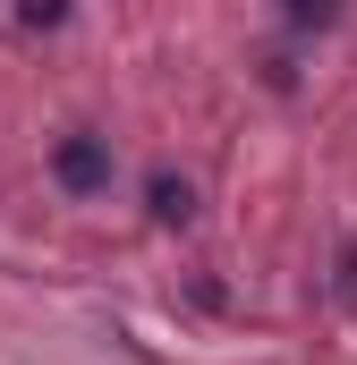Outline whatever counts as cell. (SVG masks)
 <instances>
[{
    "label": "cell",
    "instance_id": "1",
    "mask_svg": "<svg viewBox=\"0 0 357 365\" xmlns=\"http://www.w3.org/2000/svg\"><path fill=\"white\" fill-rule=\"evenodd\" d=\"M51 179L69 187V195H102V187H111V145H102V136H69V145L51 153Z\"/></svg>",
    "mask_w": 357,
    "mask_h": 365
},
{
    "label": "cell",
    "instance_id": "2",
    "mask_svg": "<svg viewBox=\"0 0 357 365\" xmlns=\"http://www.w3.org/2000/svg\"><path fill=\"white\" fill-rule=\"evenodd\" d=\"M187 212H196L187 179H171V170H162V179H154V221H187Z\"/></svg>",
    "mask_w": 357,
    "mask_h": 365
},
{
    "label": "cell",
    "instance_id": "3",
    "mask_svg": "<svg viewBox=\"0 0 357 365\" xmlns=\"http://www.w3.org/2000/svg\"><path fill=\"white\" fill-rule=\"evenodd\" d=\"M281 17H289V26H332L341 0H281Z\"/></svg>",
    "mask_w": 357,
    "mask_h": 365
},
{
    "label": "cell",
    "instance_id": "4",
    "mask_svg": "<svg viewBox=\"0 0 357 365\" xmlns=\"http://www.w3.org/2000/svg\"><path fill=\"white\" fill-rule=\"evenodd\" d=\"M60 17H69L60 0H26V26H60Z\"/></svg>",
    "mask_w": 357,
    "mask_h": 365
}]
</instances>
